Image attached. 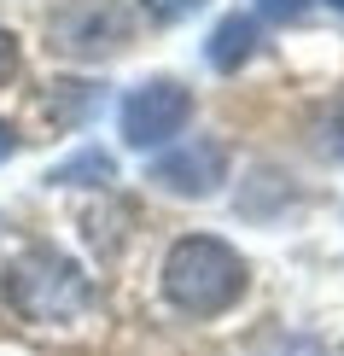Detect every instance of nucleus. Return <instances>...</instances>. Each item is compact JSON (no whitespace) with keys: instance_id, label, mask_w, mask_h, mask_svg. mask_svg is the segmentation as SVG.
Wrapping results in <instances>:
<instances>
[{"instance_id":"1a4fd4ad","label":"nucleus","mask_w":344,"mask_h":356,"mask_svg":"<svg viewBox=\"0 0 344 356\" xmlns=\"http://www.w3.org/2000/svg\"><path fill=\"white\" fill-rule=\"evenodd\" d=\"M257 12H263V18H275V24H297L309 12V0H257Z\"/></svg>"},{"instance_id":"39448f33","label":"nucleus","mask_w":344,"mask_h":356,"mask_svg":"<svg viewBox=\"0 0 344 356\" xmlns=\"http://www.w3.org/2000/svg\"><path fill=\"white\" fill-rule=\"evenodd\" d=\"M257 53V18H222L211 29V41H204V58H211V70H239L245 58Z\"/></svg>"},{"instance_id":"f8f14e48","label":"nucleus","mask_w":344,"mask_h":356,"mask_svg":"<svg viewBox=\"0 0 344 356\" xmlns=\"http://www.w3.org/2000/svg\"><path fill=\"white\" fill-rule=\"evenodd\" d=\"M333 6H338V12H344V0H333Z\"/></svg>"},{"instance_id":"20e7f679","label":"nucleus","mask_w":344,"mask_h":356,"mask_svg":"<svg viewBox=\"0 0 344 356\" xmlns=\"http://www.w3.org/2000/svg\"><path fill=\"white\" fill-rule=\"evenodd\" d=\"M152 181L163 193H181V199H211L228 181V146L222 140H187L152 164Z\"/></svg>"},{"instance_id":"6e6552de","label":"nucleus","mask_w":344,"mask_h":356,"mask_svg":"<svg viewBox=\"0 0 344 356\" xmlns=\"http://www.w3.org/2000/svg\"><path fill=\"white\" fill-rule=\"evenodd\" d=\"M146 6V18H158V24H175V18H187V12H199L204 0H140Z\"/></svg>"},{"instance_id":"423d86ee","label":"nucleus","mask_w":344,"mask_h":356,"mask_svg":"<svg viewBox=\"0 0 344 356\" xmlns=\"http://www.w3.org/2000/svg\"><path fill=\"white\" fill-rule=\"evenodd\" d=\"M47 181L53 187H106V181H117V164H111V152H99V146H82L76 158H65V164L47 170Z\"/></svg>"},{"instance_id":"f257e3e1","label":"nucleus","mask_w":344,"mask_h":356,"mask_svg":"<svg viewBox=\"0 0 344 356\" xmlns=\"http://www.w3.org/2000/svg\"><path fill=\"white\" fill-rule=\"evenodd\" d=\"M239 292H245V257L228 240L187 234V240L170 245V257H163V298L181 309V316L211 321L228 304H239Z\"/></svg>"},{"instance_id":"7ed1b4c3","label":"nucleus","mask_w":344,"mask_h":356,"mask_svg":"<svg viewBox=\"0 0 344 356\" xmlns=\"http://www.w3.org/2000/svg\"><path fill=\"white\" fill-rule=\"evenodd\" d=\"M187 117H193V88L170 82V76H152V82L129 88L123 111H117V129H123V140L134 152H146V146H170L187 129Z\"/></svg>"},{"instance_id":"f03ea898","label":"nucleus","mask_w":344,"mask_h":356,"mask_svg":"<svg viewBox=\"0 0 344 356\" xmlns=\"http://www.w3.org/2000/svg\"><path fill=\"white\" fill-rule=\"evenodd\" d=\"M6 298L24 321H70L88 309V275L65 251H24L6 275Z\"/></svg>"},{"instance_id":"9d476101","label":"nucleus","mask_w":344,"mask_h":356,"mask_svg":"<svg viewBox=\"0 0 344 356\" xmlns=\"http://www.w3.org/2000/svg\"><path fill=\"white\" fill-rule=\"evenodd\" d=\"M18 70V41H12V29H0V82Z\"/></svg>"},{"instance_id":"9b49d317","label":"nucleus","mask_w":344,"mask_h":356,"mask_svg":"<svg viewBox=\"0 0 344 356\" xmlns=\"http://www.w3.org/2000/svg\"><path fill=\"white\" fill-rule=\"evenodd\" d=\"M12 152H18V140H12V129H6V123H0V164H6V158H12Z\"/></svg>"},{"instance_id":"0eeeda50","label":"nucleus","mask_w":344,"mask_h":356,"mask_svg":"<svg viewBox=\"0 0 344 356\" xmlns=\"http://www.w3.org/2000/svg\"><path fill=\"white\" fill-rule=\"evenodd\" d=\"M321 146L333 158H344V99H338V106H327V117H321Z\"/></svg>"}]
</instances>
